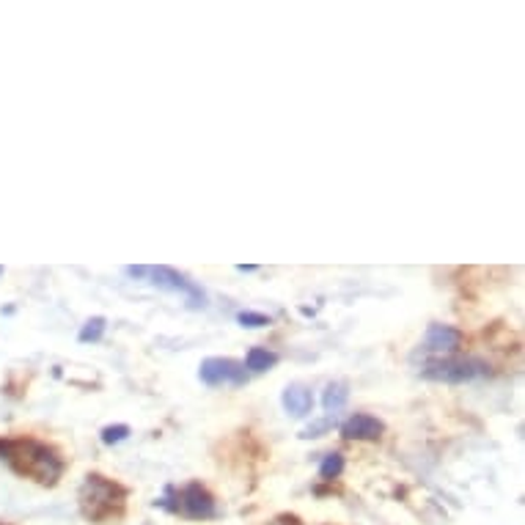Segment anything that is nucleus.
<instances>
[{
  "mask_svg": "<svg viewBox=\"0 0 525 525\" xmlns=\"http://www.w3.org/2000/svg\"><path fill=\"white\" fill-rule=\"evenodd\" d=\"M278 363V355L273 350H265V347H253L248 355H245V371H253V374H261V371H270L273 366Z\"/></svg>",
  "mask_w": 525,
  "mask_h": 525,
  "instance_id": "10",
  "label": "nucleus"
},
{
  "mask_svg": "<svg viewBox=\"0 0 525 525\" xmlns=\"http://www.w3.org/2000/svg\"><path fill=\"white\" fill-rule=\"evenodd\" d=\"M342 471H344V456H342L339 451H333V454H327V456L322 459V465H319V479H322V482H333V479L342 476Z\"/></svg>",
  "mask_w": 525,
  "mask_h": 525,
  "instance_id": "13",
  "label": "nucleus"
},
{
  "mask_svg": "<svg viewBox=\"0 0 525 525\" xmlns=\"http://www.w3.org/2000/svg\"><path fill=\"white\" fill-rule=\"evenodd\" d=\"M127 276H133V278H146L152 286L163 289V292H179L187 297V305L190 308H204L207 305V295L202 286H195L187 276H182L179 270L173 267H127Z\"/></svg>",
  "mask_w": 525,
  "mask_h": 525,
  "instance_id": "5",
  "label": "nucleus"
},
{
  "mask_svg": "<svg viewBox=\"0 0 525 525\" xmlns=\"http://www.w3.org/2000/svg\"><path fill=\"white\" fill-rule=\"evenodd\" d=\"M157 506H163L173 514H182L187 520H212L218 514V503H215L212 492L199 482H190L182 490L168 487L165 498H160Z\"/></svg>",
  "mask_w": 525,
  "mask_h": 525,
  "instance_id": "3",
  "label": "nucleus"
},
{
  "mask_svg": "<svg viewBox=\"0 0 525 525\" xmlns=\"http://www.w3.org/2000/svg\"><path fill=\"white\" fill-rule=\"evenodd\" d=\"M347 399H350V385L347 382H331V385L324 388V393H322L324 410L333 413V416H336V410H342L347 405Z\"/></svg>",
  "mask_w": 525,
  "mask_h": 525,
  "instance_id": "11",
  "label": "nucleus"
},
{
  "mask_svg": "<svg viewBox=\"0 0 525 525\" xmlns=\"http://www.w3.org/2000/svg\"><path fill=\"white\" fill-rule=\"evenodd\" d=\"M490 374V366L479 358H432L421 366V377L445 385H463Z\"/></svg>",
  "mask_w": 525,
  "mask_h": 525,
  "instance_id": "4",
  "label": "nucleus"
},
{
  "mask_svg": "<svg viewBox=\"0 0 525 525\" xmlns=\"http://www.w3.org/2000/svg\"><path fill=\"white\" fill-rule=\"evenodd\" d=\"M281 405L289 416L305 418L314 410V397H311V390L305 385H286L284 393H281Z\"/></svg>",
  "mask_w": 525,
  "mask_h": 525,
  "instance_id": "9",
  "label": "nucleus"
},
{
  "mask_svg": "<svg viewBox=\"0 0 525 525\" xmlns=\"http://www.w3.org/2000/svg\"><path fill=\"white\" fill-rule=\"evenodd\" d=\"M127 501H129L127 487H121L118 482H113L102 473H89L86 482L80 484V492H78L80 514L97 525L121 520L127 511Z\"/></svg>",
  "mask_w": 525,
  "mask_h": 525,
  "instance_id": "2",
  "label": "nucleus"
},
{
  "mask_svg": "<svg viewBox=\"0 0 525 525\" xmlns=\"http://www.w3.org/2000/svg\"><path fill=\"white\" fill-rule=\"evenodd\" d=\"M459 344H463V333H459L456 327L435 322V324H429L427 339L421 342L416 358H418V355H427V358H429V355H432V358H451V355L459 350Z\"/></svg>",
  "mask_w": 525,
  "mask_h": 525,
  "instance_id": "6",
  "label": "nucleus"
},
{
  "mask_svg": "<svg viewBox=\"0 0 525 525\" xmlns=\"http://www.w3.org/2000/svg\"><path fill=\"white\" fill-rule=\"evenodd\" d=\"M336 427V418H322V421H314L311 427H305L303 432H300V437H322L324 432H331Z\"/></svg>",
  "mask_w": 525,
  "mask_h": 525,
  "instance_id": "16",
  "label": "nucleus"
},
{
  "mask_svg": "<svg viewBox=\"0 0 525 525\" xmlns=\"http://www.w3.org/2000/svg\"><path fill=\"white\" fill-rule=\"evenodd\" d=\"M0 456L20 473L28 476L44 487H55L58 479L63 476V459L61 454L33 437L25 440H0Z\"/></svg>",
  "mask_w": 525,
  "mask_h": 525,
  "instance_id": "1",
  "label": "nucleus"
},
{
  "mask_svg": "<svg viewBox=\"0 0 525 525\" xmlns=\"http://www.w3.org/2000/svg\"><path fill=\"white\" fill-rule=\"evenodd\" d=\"M105 327H108L105 316H91V319H89V322L80 327L78 342H80V344H97V342H102V336H105Z\"/></svg>",
  "mask_w": 525,
  "mask_h": 525,
  "instance_id": "12",
  "label": "nucleus"
},
{
  "mask_svg": "<svg viewBox=\"0 0 525 525\" xmlns=\"http://www.w3.org/2000/svg\"><path fill=\"white\" fill-rule=\"evenodd\" d=\"M382 432H385V424L369 413H355L342 424V437L358 440V443H374L382 437Z\"/></svg>",
  "mask_w": 525,
  "mask_h": 525,
  "instance_id": "8",
  "label": "nucleus"
},
{
  "mask_svg": "<svg viewBox=\"0 0 525 525\" xmlns=\"http://www.w3.org/2000/svg\"><path fill=\"white\" fill-rule=\"evenodd\" d=\"M237 270H239V273H256L258 267H256V265H239Z\"/></svg>",
  "mask_w": 525,
  "mask_h": 525,
  "instance_id": "17",
  "label": "nucleus"
},
{
  "mask_svg": "<svg viewBox=\"0 0 525 525\" xmlns=\"http://www.w3.org/2000/svg\"><path fill=\"white\" fill-rule=\"evenodd\" d=\"M127 437H129V427L127 424H113V427L102 429V443L105 445H116V443H121Z\"/></svg>",
  "mask_w": 525,
  "mask_h": 525,
  "instance_id": "15",
  "label": "nucleus"
},
{
  "mask_svg": "<svg viewBox=\"0 0 525 525\" xmlns=\"http://www.w3.org/2000/svg\"><path fill=\"white\" fill-rule=\"evenodd\" d=\"M0 276H4V267H0Z\"/></svg>",
  "mask_w": 525,
  "mask_h": 525,
  "instance_id": "18",
  "label": "nucleus"
},
{
  "mask_svg": "<svg viewBox=\"0 0 525 525\" xmlns=\"http://www.w3.org/2000/svg\"><path fill=\"white\" fill-rule=\"evenodd\" d=\"M237 322H239L242 327H250V331H256V327H267L273 319H270L267 314H256V311H239V314H237Z\"/></svg>",
  "mask_w": 525,
  "mask_h": 525,
  "instance_id": "14",
  "label": "nucleus"
},
{
  "mask_svg": "<svg viewBox=\"0 0 525 525\" xmlns=\"http://www.w3.org/2000/svg\"><path fill=\"white\" fill-rule=\"evenodd\" d=\"M199 377L204 385H245L248 382V371L239 361L231 358H207L199 369Z\"/></svg>",
  "mask_w": 525,
  "mask_h": 525,
  "instance_id": "7",
  "label": "nucleus"
}]
</instances>
